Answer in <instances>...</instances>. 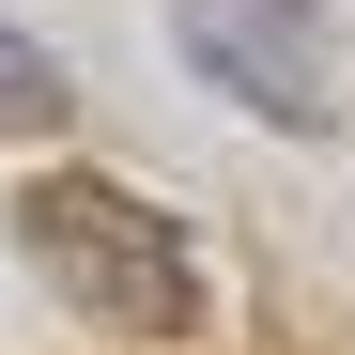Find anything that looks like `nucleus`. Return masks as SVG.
I'll use <instances>...</instances> for the list:
<instances>
[{"label": "nucleus", "instance_id": "obj_1", "mask_svg": "<svg viewBox=\"0 0 355 355\" xmlns=\"http://www.w3.org/2000/svg\"><path fill=\"white\" fill-rule=\"evenodd\" d=\"M16 263L62 293L78 324H124V340H186L216 309L186 216L139 201V186H108V170H31V186H16Z\"/></svg>", "mask_w": 355, "mask_h": 355}, {"label": "nucleus", "instance_id": "obj_2", "mask_svg": "<svg viewBox=\"0 0 355 355\" xmlns=\"http://www.w3.org/2000/svg\"><path fill=\"white\" fill-rule=\"evenodd\" d=\"M170 46H186L201 93H232V108L278 124V139H324V108H340V31H324V0H170Z\"/></svg>", "mask_w": 355, "mask_h": 355}, {"label": "nucleus", "instance_id": "obj_3", "mask_svg": "<svg viewBox=\"0 0 355 355\" xmlns=\"http://www.w3.org/2000/svg\"><path fill=\"white\" fill-rule=\"evenodd\" d=\"M0 108H16V124H31V108H62V62H46L16 16H0Z\"/></svg>", "mask_w": 355, "mask_h": 355}]
</instances>
